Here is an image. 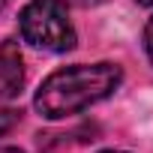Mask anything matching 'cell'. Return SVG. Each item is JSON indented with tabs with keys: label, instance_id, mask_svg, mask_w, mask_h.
<instances>
[{
	"label": "cell",
	"instance_id": "9",
	"mask_svg": "<svg viewBox=\"0 0 153 153\" xmlns=\"http://www.w3.org/2000/svg\"><path fill=\"white\" fill-rule=\"evenodd\" d=\"M102 153H123V150H102Z\"/></svg>",
	"mask_w": 153,
	"mask_h": 153
},
{
	"label": "cell",
	"instance_id": "2",
	"mask_svg": "<svg viewBox=\"0 0 153 153\" xmlns=\"http://www.w3.org/2000/svg\"><path fill=\"white\" fill-rule=\"evenodd\" d=\"M21 39L42 51H69L75 45V27L63 0H30L21 9Z\"/></svg>",
	"mask_w": 153,
	"mask_h": 153
},
{
	"label": "cell",
	"instance_id": "7",
	"mask_svg": "<svg viewBox=\"0 0 153 153\" xmlns=\"http://www.w3.org/2000/svg\"><path fill=\"white\" fill-rule=\"evenodd\" d=\"M0 153H24L21 147H0Z\"/></svg>",
	"mask_w": 153,
	"mask_h": 153
},
{
	"label": "cell",
	"instance_id": "6",
	"mask_svg": "<svg viewBox=\"0 0 153 153\" xmlns=\"http://www.w3.org/2000/svg\"><path fill=\"white\" fill-rule=\"evenodd\" d=\"M69 3H75V6H99L105 0H69Z\"/></svg>",
	"mask_w": 153,
	"mask_h": 153
},
{
	"label": "cell",
	"instance_id": "5",
	"mask_svg": "<svg viewBox=\"0 0 153 153\" xmlns=\"http://www.w3.org/2000/svg\"><path fill=\"white\" fill-rule=\"evenodd\" d=\"M144 48H147V57L153 60V18H150L147 27H144Z\"/></svg>",
	"mask_w": 153,
	"mask_h": 153
},
{
	"label": "cell",
	"instance_id": "4",
	"mask_svg": "<svg viewBox=\"0 0 153 153\" xmlns=\"http://www.w3.org/2000/svg\"><path fill=\"white\" fill-rule=\"evenodd\" d=\"M18 120H21V111H15V108H3V111H0V138L9 135L18 126Z\"/></svg>",
	"mask_w": 153,
	"mask_h": 153
},
{
	"label": "cell",
	"instance_id": "8",
	"mask_svg": "<svg viewBox=\"0 0 153 153\" xmlns=\"http://www.w3.org/2000/svg\"><path fill=\"white\" fill-rule=\"evenodd\" d=\"M138 6H153V0H135Z\"/></svg>",
	"mask_w": 153,
	"mask_h": 153
},
{
	"label": "cell",
	"instance_id": "10",
	"mask_svg": "<svg viewBox=\"0 0 153 153\" xmlns=\"http://www.w3.org/2000/svg\"><path fill=\"white\" fill-rule=\"evenodd\" d=\"M6 3H9V0H0V9H3V6H6Z\"/></svg>",
	"mask_w": 153,
	"mask_h": 153
},
{
	"label": "cell",
	"instance_id": "3",
	"mask_svg": "<svg viewBox=\"0 0 153 153\" xmlns=\"http://www.w3.org/2000/svg\"><path fill=\"white\" fill-rule=\"evenodd\" d=\"M24 87V60L12 39L0 42V99H15Z\"/></svg>",
	"mask_w": 153,
	"mask_h": 153
},
{
	"label": "cell",
	"instance_id": "1",
	"mask_svg": "<svg viewBox=\"0 0 153 153\" xmlns=\"http://www.w3.org/2000/svg\"><path fill=\"white\" fill-rule=\"evenodd\" d=\"M123 72L114 63H75L51 72L36 90V111L48 120H63L78 114L102 99H108L120 87Z\"/></svg>",
	"mask_w": 153,
	"mask_h": 153
}]
</instances>
